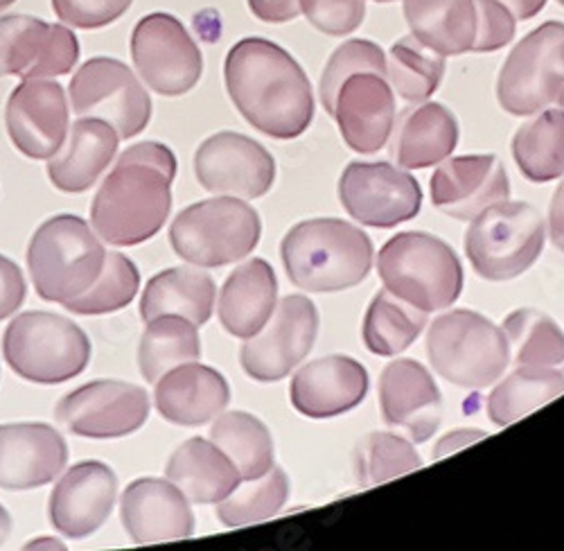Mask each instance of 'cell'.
Returning a JSON list of instances; mask_svg holds the SVG:
<instances>
[{"instance_id":"obj_39","label":"cell","mask_w":564,"mask_h":551,"mask_svg":"<svg viewBox=\"0 0 564 551\" xmlns=\"http://www.w3.org/2000/svg\"><path fill=\"white\" fill-rule=\"evenodd\" d=\"M445 77V57L425 48L415 36H402L391 45L387 79L406 102L430 100Z\"/></svg>"},{"instance_id":"obj_10","label":"cell","mask_w":564,"mask_h":551,"mask_svg":"<svg viewBox=\"0 0 564 551\" xmlns=\"http://www.w3.org/2000/svg\"><path fill=\"white\" fill-rule=\"evenodd\" d=\"M497 100L512 116H533L546 105L564 109V23L546 21L506 57L497 77Z\"/></svg>"},{"instance_id":"obj_4","label":"cell","mask_w":564,"mask_h":551,"mask_svg":"<svg viewBox=\"0 0 564 551\" xmlns=\"http://www.w3.org/2000/svg\"><path fill=\"white\" fill-rule=\"evenodd\" d=\"M107 251L77 215L45 219L30 240L28 269L43 301L66 305L100 279Z\"/></svg>"},{"instance_id":"obj_26","label":"cell","mask_w":564,"mask_h":551,"mask_svg":"<svg viewBox=\"0 0 564 551\" xmlns=\"http://www.w3.org/2000/svg\"><path fill=\"white\" fill-rule=\"evenodd\" d=\"M161 417L178 428H199L228 407L226 378L204 364H181L159 378L154 391Z\"/></svg>"},{"instance_id":"obj_32","label":"cell","mask_w":564,"mask_h":551,"mask_svg":"<svg viewBox=\"0 0 564 551\" xmlns=\"http://www.w3.org/2000/svg\"><path fill=\"white\" fill-rule=\"evenodd\" d=\"M215 283L202 267H174L152 276L140 299V314L152 321L163 314H178L195 326L208 324L215 307Z\"/></svg>"},{"instance_id":"obj_16","label":"cell","mask_w":564,"mask_h":551,"mask_svg":"<svg viewBox=\"0 0 564 551\" xmlns=\"http://www.w3.org/2000/svg\"><path fill=\"white\" fill-rule=\"evenodd\" d=\"M195 174L204 191L213 195L258 199L273 186L275 161L253 138L219 131L199 145Z\"/></svg>"},{"instance_id":"obj_54","label":"cell","mask_w":564,"mask_h":551,"mask_svg":"<svg viewBox=\"0 0 564 551\" xmlns=\"http://www.w3.org/2000/svg\"><path fill=\"white\" fill-rule=\"evenodd\" d=\"M17 3V0H0V10H8V8H12Z\"/></svg>"},{"instance_id":"obj_44","label":"cell","mask_w":564,"mask_h":551,"mask_svg":"<svg viewBox=\"0 0 564 551\" xmlns=\"http://www.w3.org/2000/svg\"><path fill=\"white\" fill-rule=\"evenodd\" d=\"M301 14L327 36L355 32L366 19L364 0H299Z\"/></svg>"},{"instance_id":"obj_30","label":"cell","mask_w":564,"mask_h":551,"mask_svg":"<svg viewBox=\"0 0 564 551\" xmlns=\"http://www.w3.org/2000/svg\"><path fill=\"white\" fill-rule=\"evenodd\" d=\"M458 145L456 116L438 102H422L398 118L393 156L404 170L432 168L454 154Z\"/></svg>"},{"instance_id":"obj_53","label":"cell","mask_w":564,"mask_h":551,"mask_svg":"<svg viewBox=\"0 0 564 551\" xmlns=\"http://www.w3.org/2000/svg\"><path fill=\"white\" fill-rule=\"evenodd\" d=\"M25 547H28V549H32V547H59V549H64V544L57 542V540H32V542H28Z\"/></svg>"},{"instance_id":"obj_2","label":"cell","mask_w":564,"mask_h":551,"mask_svg":"<svg viewBox=\"0 0 564 551\" xmlns=\"http://www.w3.org/2000/svg\"><path fill=\"white\" fill-rule=\"evenodd\" d=\"M174 152L154 141L127 148L90 206V224L113 247L152 240L172 210Z\"/></svg>"},{"instance_id":"obj_37","label":"cell","mask_w":564,"mask_h":551,"mask_svg":"<svg viewBox=\"0 0 564 551\" xmlns=\"http://www.w3.org/2000/svg\"><path fill=\"white\" fill-rule=\"evenodd\" d=\"M427 312H422L389 290L375 294L364 318V344L372 355L393 357L404 353L425 331Z\"/></svg>"},{"instance_id":"obj_25","label":"cell","mask_w":564,"mask_h":551,"mask_svg":"<svg viewBox=\"0 0 564 551\" xmlns=\"http://www.w3.org/2000/svg\"><path fill=\"white\" fill-rule=\"evenodd\" d=\"M368 393L364 364L346 355L321 357L294 376L292 404L307 419H333L361 404Z\"/></svg>"},{"instance_id":"obj_13","label":"cell","mask_w":564,"mask_h":551,"mask_svg":"<svg viewBox=\"0 0 564 551\" xmlns=\"http://www.w3.org/2000/svg\"><path fill=\"white\" fill-rule=\"evenodd\" d=\"M145 389L120 380H96L64 396L57 404V421L75 436L122 439L143 428L150 419Z\"/></svg>"},{"instance_id":"obj_28","label":"cell","mask_w":564,"mask_h":551,"mask_svg":"<svg viewBox=\"0 0 564 551\" xmlns=\"http://www.w3.org/2000/svg\"><path fill=\"white\" fill-rule=\"evenodd\" d=\"M278 281L273 267L253 258L235 269L219 294V321L226 333L240 339L258 335L275 310Z\"/></svg>"},{"instance_id":"obj_29","label":"cell","mask_w":564,"mask_h":551,"mask_svg":"<svg viewBox=\"0 0 564 551\" xmlns=\"http://www.w3.org/2000/svg\"><path fill=\"white\" fill-rule=\"evenodd\" d=\"M167 479L195 504H217L242 484L240 471L206 439L181 443L167 462Z\"/></svg>"},{"instance_id":"obj_23","label":"cell","mask_w":564,"mask_h":551,"mask_svg":"<svg viewBox=\"0 0 564 551\" xmlns=\"http://www.w3.org/2000/svg\"><path fill=\"white\" fill-rule=\"evenodd\" d=\"M384 421L404 430L415 443L434 436L443 419V396L432 374L415 359H395L380 376Z\"/></svg>"},{"instance_id":"obj_55","label":"cell","mask_w":564,"mask_h":551,"mask_svg":"<svg viewBox=\"0 0 564 551\" xmlns=\"http://www.w3.org/2000/svg\"><path fill=\"white\" fill-rule=\"evenodd\" d=\"M372 3H395V0H372Z\"/></svg>"},{"instance_id":"obj_36","label":"cell","mask_w":564,"mask_h":551,"mask_svg":"<svg viewBox=\"0 0 564 551\" xmlns=\"http://www.w3.org/2000/svg\"><path fill=\"white\" fill-rule=\"evenodd\" d=\"M564 393V374L549 366H520L488 398V417L506 428Z\"/></svg>"},{"instance_id":"obj_50","label":"cell","mask_w":564,"mask_h":551,"mask_svg":"<svg viewBox=\"0 0 564 551\" xmlns=\"http://www.w3.org/2000/svg\"><path fill=\"white\" fill-rule=\"evenodd\" d=\"M486 434L479 432V430H456V432L447 434L445 439H441L438 447L434 450V458H443V456H447V454H452V452H456L465 445H473L475 441H479Z\"/></svg>"},{"instance_id":"obj_9","label":"cell","mask_w":564,"mask_h":551,"mask_svg":"<svg viewBox=\"0 0 564 551\" xmlns=\"http://www.w3.org/2000/svg\"><path fill=\"white\" fill-rule=\"evenodd\" d=\"M544 247V219L527 202H499L479 213L465 234V253L486 281L503 283L522 276Z\"/></svg>"},{"instance_id":"obj_17","label":"cell","mask_w":564,"mask_h":551,"mask_svg":"<svg viewBox=\"0 0 564 551\" xmlns=\"http://www.w3.org/2000/svg\"><path fill=\"white\" fill-rule=\"evenodd\" d=\"M77 60L79 41L70 28L25 14L0 17V77H59L68 75Z\"/></svg>"},{"instance_id":"obj_52","label":"cell","mask_w":564,"mask_h":551,"mask_svg":"<svg viewBox=\"0 0 564 551\" xmlns=\"http://www.w3.org/2000/svg\"><path fill=\"white\" fill-rule=\"evenodd\" d=\"M12 533V518L8 514V509L0 504V544H6V540Z\"/></svg>"},{"instance_id":"obj_40","label":"cell","mask_w":564,"mask_h":551,"mask_svg":"<svg viewBox=\"0 0 564 551\" xmlns=\"http://www.w3.org/2000/svg\"><path fill=\"white\" fill-rule=\"evenodd\" d=\"M290 497V479L285 471L271 468L260 479L238 486L226 499L217 501V518L224 527L238 529L271 520L285 507Z\"/></svg>"},{"instance_id":"obj_33","label":"cell","mask_w":564,"mask_h":551,"mask_svg":"<svg viewBox=\"0 0 564 551\" xmlns=\"http://www.w3.org/2000/svg\"><path fill=\"white\" fill-rule=\"evenodd\" d=\"M202 339L193 321L178 314H163L150 321L138 346V366L145 382L156 385L174 366L197 361Z\"/></svg>"},{"instance_id":"obj_45","label":"cell","mask_w":564,"mask_h":551,"mask_svg":"<svg viewBox=\"0 0 564 551\" xmlns=\"http://www.w3.org/2000/svg\"><path fill=\"white\" fill-rule=\"evenodd\" d=\"M133 0H53L55 14L70 28L100 30L118 21Z\"/></svg>"},{"instance_id":"obj_21","label":"cell","mask_w":564,"mask_h":551,"mask_svg":"<svg viewBox=\"0 0 564 551\" xmlns=\"http://www.w3.org/2000/svg\"><path fill=\"white\" fill-rule=\"evenodd\" d=\"M68 462L66 439L45 423L0 425V488L32 490L51 484Z\"/></svg>"},{"instance_id":"obj_51","label":"cell","mask_w":564,"mask_h":551,"mask_svg":"<svg viewBox=\"0 0 564 551\" xmlns=\"http://www.w3.org/2000/svg\"><path fill=\"white\" fill-rule=\"evenodd\" d=\"M499 3L506 6L514 19L529 21V19H535L546 8L549 0H499Z\"/></svg>"},{"instance_id":"obj_34","label":"cell","mask_w":564,"mask_h":551,"mask_svg":"<svg viewBox=\"0 0 564 551\" xmlns=\"http://www.w3.org/2000/svg\"><path fill=\"white\" fill-rule=\"evenodd\" d=\"M512 156L517 168L533 183H549L564 176V111H540L517 129Z\"/></svg>"},{"instance_id":"obj_46","label":"cell","mask_w":564,"mask_h":551,"mask_svg":"<svg viewBox=\"0 0 564 551\" xmlns=\"http://www.w3.org/2000/svg\"><path fill=\"white\" fill-rule=\"evenodd\" d=\"M477 36L473 53H497L514 39V17L499 0H475Z\"/></svg>"},{"instance_id":"obj_41","label":"cell","mask_w":564,"mask_h":551,"mask_svg":"<svg viewBox=\"0 0 564 551\" xmlns=\"http://www.w3.org/2000/svg\"><path fill=\"white\" fill-rule=\"evenodd\" d=\"M140 288L138 267L122 253L111 251L105 258L100 279L90 285L88 292L68 301L64 307L79 316H100L127 307Z\"/></svg>"},{"instance_id":"obj_14","label":"cell","mask_w":564,"mask_h":551,"mask_svg":"<svg viewBox=\"0 0 564 551\" xmlns=\"http://www.w3.org/2000/svg\"><path fill=\"white\" fill-rule=\"evenodd\" d=\"M318 335V310L307 296H285L267 331L247 339L240 350L242 369L258 382H278L307 357Z\"/></svg>"},{"instance_id":"obj_5","label":"cell","mask_w":564,"mask_h":551,"mask_svg":"<svg viewBox=\"0 0 564 551\" xmlns=\"http://www.w3.org/2000/svg\"><path fill=\"white\" fill-rule=\"evenodd\" d=\"M384 288L422 312L449 307L463 292V267L454 249L430 234H398L378 256Z\"/></svg>"},{"instance_id":"obj_7","label":"cell","mask_w":564,"mask_h":551,"mask_svg":"<svg viewBox=\"0 0 564 551\" xmlns=\"http://www.w3.org/2000/svg\"><path fill=\"white\" fill-rule=\"evenodd\" d=\"M427 355L441 378L463 389L490 387L510 361L503 331L473 310L441 314L427 335Z\"/></svg>"},{"instance_id":"obj_56","label":"cell","mask_w":564,"mask_h":551,"mask_svg":"<svg viewBox=\"0 0 564 551\" xmlns=\"http://www.w3.org/2000/svg\"><path fill=\"white\" fill-rule=\"evenodd\" d=\"M557 3H560V6H562V8H564V0H557Z\"/></svg>"},{"instance_id":"obj_11","label":"cell","mask_w":564,"mask_h":551,"mask_svg":"<svg viewBox=\"0 0 564 551\" xmlns=\"http://www.w3.org/2000/svg\"><path fill=\"white\" fill-rule=\"evenodd\" d=\"M70 102L79 118H100L120 138L140 136L152 120V100L133 71L113 57H93L70 82Z\"/></svg>"},{"instance_id":"obj_15","label":"cell","mask_w":564,"mask_h":551,"mask_svg":"<svg viewBox=\"0 0 564 551\" xmlns=\"http://www.w3.org/2000/svg\"><path fill=\"white\" fill-rule=\"evenodd\" d=\"M346 213L364 226L393 228L422 206L420 183L391 163H350L339 179Z\"/></svg>"},{"instance_id":"obj_31","label":"cell","mask_w":564,"mask_h":551,"mask_svg":"<svg viewBox=\"0 0 564 551\" xmlns=\"http://www.w3.org/2000/svg\"><path fill=\"white\" fill-rule=\"evenodd\" d=\"M411 36L425 48L456 57L473 53L477 36L475 0H402Z\"/></svg>"},{"instance_id":"obj_24","label":"cell","mask_w":564,"mask_h":551,"mask_svg":"<svg viewBox=\"0 0 564 551\" xmlns=\"http://www.w3.org/2000/svg\"><path fill=\"white\" fill-rule=\"evenodd\" d=\"M508 195L510 181L495 154L456 156L432 176L434 206L454 219H475Z\"/></svg>"},{"instance_id":"obj_12","label":"cell","mask_w":564,"mask_h":551,"mask_svg":"<svg viewBox=\"0 0 564 551\" xmlns=\"http://www.w3.org/2000/svg\"><path fill=\"white\" fill-rule=\"evenodd\" d=\"M131 57L143 82L165 98L193 90L204 73L202 48L185 25L165 12H154L135 23Z\"/></svg>"},{"instance_id":"obj_38","label":"cell","mask_w":564,"mask_h":551,"mask_svg":"<svg viewBox=\"0 0 564 551\" xmlns=\"http://www.w3.org/2000/svg\"><path fill=\"white\" fill-rule=\"evenodd\" d=\"M501 331L517 366H564V333L549 314L533 307L514 310Z\"/></svg>"},{"instance_id":"obj_19","label":"cell","mask_w":564,"mask_h":551,"mask_svg":"<svg viewBox=\"0 0 564 551\" xmlns=\"http://www.w3.org/2000/svg\"><path fill=\"white\" fill-rule=\"evenodd\" d=\"M350 150L380 152L395 127V96L389 79L375 71H357L344 79L330 114Z\"/></svg>"},{"instance_id":"obj_6","label":"cell","mask_w":564,"mask_h":551,"mask_svg":"<svg viewBox=\"0 0 564 551\" xmlns=\"http://www.w3.org/2000/svg\"><path fill=\"white\" fill-rule=\"evenodd\" d=\"M10 369L36 385H62L86 371L90 339L70 318L30 310L12 318L3 337Z\"/></svg>"},{"instance_id":"obj_48","label":"cell","mask_w":564,"mask_h":551,"mask_svg":"<svg viewBox=\"0 0 564 551\" xmlns=\"http://www.w3.org/2000/svg\"><path fill=\"white\" fill-rule=\"evenodd\" d=\"M249 10L262 23H290L301 17L299 0H247Z\"/></svg>"},{"instance_id":"obj_47","label":"cell","mask_w":564,"mask_h":551,"mask_svg":"<svg viewBox=\"0 0 564 551\" xmlns=\"http://www.w3.org/2000/svg\"><path fill=\"white\" fill-rule=\"evenodd\" d=\"M28 285L21 267L8 256H0V321L19 312Z\"/></svg>"},{"instance_id":"obj_3","label":"cell","mask_w":564,"mask_h":551,"mask_svg":"<svg viewBox=\"0 0 564 551\" xmlns=\"http://www.w3.org/2000/svg\"><path fill=\"white\" fill-rule=\"evenodd\" d=\"M290 281L305 292H344L359 285L372 264V242L361 228L318 217L290 228L280 247Z\"/></svg>"},{"instance_id":"obj_18","label":"cell","mask_w":564,"mask_h":551,"mask_svg":"<svg viewBox=\"0 0 564 551\" xmlns=\"http://www.w3.org/2000/svg\"><path fill=\"white\" fill-rule=\"evenodd\" d=\"M8 133L12 145L28 159L55 156L68 138V98L59 82L45 77L23 79L8 100Z\"/></svg>"},{"instance_id":"obj_27","label":"cell","mask_w":564,"mask_h":551,"mask_svg":"<svg viewBox=\"0 0 564 551\" xmlns=\"http://www.w3.org/2000/svg\"><path fill=\"white\" fill-rule=\"evenodd\" d=\"M120 136L100 118H79L66 148L48 159V179L62 193H86L118 154Z\"/></svg>"},{"instance_id":"obj_1","label":"cell","mask_w":564,"mask_h":551,"mask_svg":"<svg viewBox=\"0 0 564 551\" xmlns=\"http://www.w3.org/2000/svg\"><path fill=\"white\" fill-rule=\"evenodd\" d=\"M224 79L242 118L275 141L299 138L314 118L312 86L301 64L262 36H249L226 55Z\"/></svg>"},{"instance_id":"obj_43","label":"cell","mask_w":564,"mask_h":551,"mask_svg":"<svg viewBox=\"0 0 564 551\" xmlns=\"http://www.w3.org/2000/svg\"><path fill=\"white\" fill-rule=\"evenodd\" d=\"M357 71H375L387 77V55L378 43H372L368 39H352L339 45L333 53L330 62H327L321 75L318 86V96L327 114H333L337 90L344 84V79Z\"/></svg>"},{"instance_id":"obj_22","label":"cell","mask_w":564,"mask_h":551,"mask_svg":"<svg viewBox=\"0 0 564 551\" xmlns=\"http://www.w3.org/2000/svg\"><path fill=\"white\" fill-rule=\"evenodd\" d=\"M120 518L135 544L185 540L195 533V516L187 497L165 479L143 477L120 497Z\"/></svg>"},{"instance_id":"obj_20","label":"cell","mask_w":564,"mask_h":551,"mask_svg":"<svg viewBox=\"0 0 564 551\" xmlns=\"http://www.w3.org/2000/svg\"><path fill=\"white\" fill-rule=\"evenodd\" d=\"M116 499V473L102 462H82L57 482L51 495V525L66 538H88L109 520Z\"/></svg>"},{"instance_id":"obj_49","label":"cell","mask_w":564,"mask_h":551,"mask_svg":"<svg viewBox=\"0 0 564 551\" xmlns=\"http://www.w3.org/2000/svg\"><path fill=\"white\" fill-rule=\"evenodd\" d=\"M549 236L557 251L564 253V181L557 186L549 208Z\"/></svg>"},{"instance_id":"obj_42","label":"cell","mask_w":564,"mask_h":551,"mask_svg":"<svg viewBox=\"0 0 564 551\" xmlns=\"http://www.w3.org/2000/svg\"><path fill=\"white\" fill-rule=\"evenodd\" d=\"M422 466L415 447L398 434L372 432L357 447V477L361 486H378Z\"/></svg>"},{"instance_id":"obj_8","label":"cell","mask_w":564,"mask_h":551,"mask_svg":"<svg viewBox=\"0 0 564 551\" xmlns=\"http://www.w3.org/2000/svg\"><path fill=\"white\" fill-rule=\"evenodd\" d=\"M260 236V215L238 197L197 202L181 210L170 226L174 253L197 267L240 262L258 247Z\"/></svg>"},{"instance_id":"obj_35","label":"cell","mask_w":564,"mask_h":551,"mask_svg":"<svg viewBox=\"0 0 564 551\" xmlns=\"http://www.w3.org/2000/svg\"><path fill=\"white\" fill-rule=\"evenodd\" d=\"M210 439L240 471L242 482L260 479L273 468L271 432L253 413H221L210 428Z\"/></svg>"}]
</instances>
